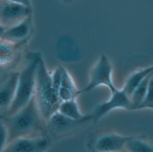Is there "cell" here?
Here are the masks:
<instances>
[{
	"label": "cell",
	"mask_w": 153,
	"mask_h": 152,
	"mask_svg": "<svg viewBox=\"0 0 153 152\" xmlns=\"http://www.w3.org/2000/svg\"><path fill=\"white\" fill-rule=\"evenodd\" d=\"M8 130L9 142L28 136L47 135V122L38 109L34 97L12 116H1ZM7 144V145H8Z\"/></svg>",
	"instance_id": "obj_1"
},
{
	"label": "cell",
	"mask_w": 153,
	"mask_h": 152,
	"mask_svg": "<svg viewBox=\"0 0 153 152\" xmlns=\"http://www.w3.org/2000/svg\"><path fill=\"white\" fill-rule=\"evenodd\" d=\"M34 97L38 109L47 122L51 116L58 111L62 101L53 87L51 74L42 55L36 68Z\"/></svg>",
	"instance_id": "obj_2"
},
{
	"label": "cell",
	"mask_w": 153,
	"mask_h": 152,
	"mask_svg": "<svg viewBox=\"0 0 153 152\" xmlns=\"http://www.w3.org/2000/svg\"><path fill=\"white\" fill-rule=\"evenodd\" d=\"M41 54L34 53L29 54L23 68L19 71V80L14 99L7 111L1 116H12L22 109L34 96L36 74Z\"/></svg>",
	"instance_id": "obj_3"
},
{
	"label": "cell",
	"mask_w": 153,
	"mask_h": 152,
	"mask_svg": "<svg viewBox=\"0 0 153 152\" xmlns=\"http://www.w3.org/2000/svg\"><path fill=\"white\" fill-rule=\"evenodd\" d=\"M30 1L1 0V30L17 25L33 15Z\"/></svg>",
	"instance_id": "obj_4"
},
{
	"label": "cell",
	"mask_w": 153,
	"mask_h": 152,
	"mask_svg": "<svg viewBox=\"0 0 153 152\" xmlns=\"http://www.w3.org/2000/svg\"><path fill=\"white\" fill-rule=\"evenodd\" d=\"M112 67L107 56L102 54L91 73L90 81L87 86L79 90L78 96L83 93L90 92L97 87L104 85L110 89L111 93L117 88L114 86L112 78Z\"/></svg>",
	"instance_id": "obj_5"
},
{
	"label": "cell",
	"mask_w": 153,
	"mask_h": 152,
	"mask_svg": "<svg viewBox=\"0 0 153 152\" xmlns=\"http://www.w3.org/2000/svg\"><path fill=\"white\" fill-rule=\"evenodd\" d=\"M50 145V140L47 135L21 137L10 142L3 152H43Z\"/></svg>",
	"instance_id": "obj_6"
},
{
	"label": "cell",
	"mask_w": 153,
	"mask_h": 152,
	"mask_svg": "<svg viewBox=\"0 0 153 152\" xmlns=\"http://www.w3.org/2000/svg\"><path fill=\"white\" fill-rule=\"evenodd\" d=\"M111 93L109 99L99 104L91 114L92 120L94 123L99 121L114 109L124 108L132 110L130 99L122 89H117Z\"/></svg>",
	"instance_id": "obj_7"
},
{
	"label": "cell",
	"mask_w": 153,
	"mask_h": 152,
	"mask_svg": "<svg viewBox=\"0 0 153 152\" xmlns=\"http://www.w3.org/2000/svg\"><path fill=\"white\" fill-rule=\"evenodd\" d=\"M33 15L17 25L1 30L0 41L15 44L27 42L33 32Z\"/></svg>",
	"instance_id": "obj_8"
},
{
	"label": "cell",
	"mask_w": 153,
	"mask_h": 152,
	"mask_svg": "<svg viewBox=\"0 0 153 152\" xmlns=\"http://www.w3.org/2000/svg\"><path fill=\"white\" fill-rule=\"evenodd\" d=\"M19 71H13L1 81L0 85V113L2 116L12 104L16 93Z\"/></svg>",
	"instance_id": "obj_9"
},
{
	"label": "cell",
	"mask_w": 153,
	"mask_h": 152,
	"mask_svg": "<svg viewBox=\"0 0 153 152\" xmlns=\"http://www.w3.org/2000/svg\"><path fill=\"white\" fill-rule=\"evenodd\" d=\"M89 120H75L69 119L62 114L59 112H56L47 121V130L54 136H61L74 131L82 123Z\"/></svg>",
	"instance_id": "obj_10"
},
{
	"label": "cell",
	"mask_w": 153,
	"mask_h": 152,
	"mask_svg": "<svg viewBox=\"0 0 153 152\" xmlns=\"http://www.w3.org/2000/svg\"><path fill=\"white\" fill-rule=\"evenodd\" d=\"M27 42L8 43L0 41V67L6 71L13 67L20 60L22 51Z\"/></svg>",
	"instance_id": "obj_11"
},
{
	"label": "cell",
	"mask_w": 153,
	"mask_h": 152,
	"mask_svg": "<svg viewBox=\"0 0 153 152\" xmlns=\"http://www.w3.org/2000/svg\"><path fill=\"white\" fill-rule=\"evenodd\" d=\"M129 137L114 133L104 134L96 140L94 148L98 152L120 151L124 149L126 142Z\"/></svg>",
	"instance_id": "obj_12"
},
{
	"label": "cell",
	"mask_w": 153,
	"mask_h": 152,
	"mask_svg": "<svg viewBox=\"0 0 153 152\" xmlns=\"http://www.w3.org/2000/svg\"><path fill=\"white\" fill-rule=\"evenodd\" d=\"M77 89L71 75L63 67L61 82L59 88V97L62 102L76 99L78 97Z\"/></svg>",
	"instance_id": "obj_13"
},
{
	"label": "cell",
	"mask_w": 153,
	"mask_h": 152,
	"mask_svg": "<svg viewBox=\"0 0 153 152\" xmlns=\"http://www.w3.org/2000/svg\"><path fill=\"white\" fill-rule=\"evenodd\" d=\"M58 112L69 119L75 120H92L91 114L84 115L81 113L76 99L62 101L59 106Z\"/></svg>",
	"instance_id": "obj_14"
},
{
	"label": "cell",
	"mask_w": 153,
	"mask_h": 152,
	"mask_svg": "<svg viewBox=\"0 0 153 152\" xmlns=\"http://www.w3.org/2000/svg\"><path fill=\"white\" fill-rule=\"evenodd\" d=\"M153 66H151L134 73L128 78L122 89L129 98L134 90L143 79L148 75L153 73Z\"/></svg>",
	"instance_id": "obj_15"
},
{
	"label": "cell",
	"mask_w": 153,
	"mask_h": 152,
	"mask_svg": "<svg viewBox=\"0 0 153 152\" xmlns=\"http://www.w3.org/2000/svg\"><path fill=\"white\" fill-rule=\"evenodd\" d=\"M152 78L153 73L148 75L132 93L129 98L132 110L138 109L140 104L145 98L149 84Z\"/></svg>",
	"instance_id": "obj_16"
},
{
	"label": "cell",
	"mask_w": 153,
	"mask_h": 152,
	"mask_svg": "<svg viewBox=\"0 0 153 152\" xmlns=\"http://www.w3.org/2000/svg\"><path fill=\"white\" fill-rule=\"evenodd\" d=\"M124 149L133 152H153V146L141 138L130 136L127 141Z\"/></svg>",
	"instance_id": "obj_17"
},
{
	"label": "cell",
	"mask_w": 153,
	"mask_h": 152,
	"mask_svg": "<svg viewBox=\"0 0 153 152\" xmlns=\"http://www.w3.org/2000/svg\"><path fill=\"white\" fill-rule=\"evenodd\" d=\"M153 107V78L151 79L147 90L146 93V96L140 104L138 109L151 108Z\"/></svg>",
	"instance_id": "obj_18"
},
{
	"label": "cell",
	"mask_w": 153,
	"mask_h": 152,
	"mask_svg": "<svg viewBox=\"0 0 153 152\" xmlns=\"http://www.w3.org/2000/svg\"><path fill=\"white\" fill-rule=\"evenodd\" d=\"M8 130L5 122L1 118L0 121V152H3L9 142Z\"/></svg>",
	"instance_id": "obj_19"
},
{
	"label": "cell",
	"mask_w": 153,
	"mask_h": 152,
	"mask_svg": "<svg viewBox=\"0 0 153 152\" xmlns=\"http://www.w3.org/2000/svg\"><path fill=\"white\" fill-rule=\"evenodd\" d=\"M63 69V67L62 66H59L55 69L51 74L52 85L54 89L57 93L59 92V88L61 82Z\"/></svg>",
	"instance_id": "obj_20"
}]
</instances>
